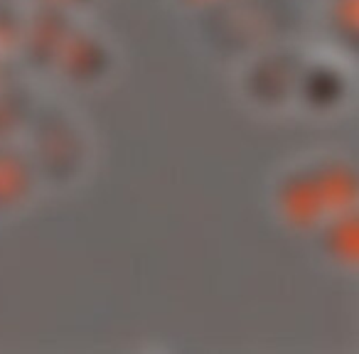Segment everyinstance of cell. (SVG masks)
Segmentation results:
<instances>
[{
  "label": "cell",
  "instance_id": "14",
  "mask_svg": "<svg viewBox=\"0 0 359 354\" xmlns=\"http://www.w3.org/2000/svg\"><path fill=\"white\" fill-rule=\"evenodd\" d=\"M8 84V67L0 62V86H6Z\"/></svg>",
  "mask_w": 359,
  "mask_h": 354
},
{
  "label": "cell",
  "instance_id": "10",
  "mask_svg": "<svg viewBox=\"0 0 359 354\" xmlns=\"http://www.w3.org/2000/svg\"><path fill=\"white\" fill-rule=\"evenodd\" d=\"M27 96L13 86H0V140L11 138L27 118Z\"/></svg>",
  "mask_w": 359,
  "mask_h": 354
},
{
  "label": "cell",
  "instance_id": "8",
  "mask_svg": "<svg viewBox=\"0 0 359 354\" xmlns=\"http://www.w3.org/2000/svg\"><path fill=\"white\" fill-rule=\"evenodd\" d=\"M325 246L339 261L357 264L359 256V226L354 215H339L325 231Z\"/></svg>",
  "mask_w": 359,
  "mask_h": 354
},
{
  "label": "cell",
  "instance_id": "9",
  "mask_svg": "<svg viewBox=\"0 0 359 354\" xmlns=\"http://www.w3.org/2000/svg\"><path fill=\"white\" fill-rule=\"evenodd\" d=\"M342 96V79L339 74H334L332 69H313L305 76V99L310 101V106H332Z\"/></svg>",
  "mask_w": 359,
  "mask_h": 354
},
{
  "label": "cell",
  "instance_id": "3",
  "mask_svg": "<svg viewBox=\"0 0 359 354\" xmlns=\"http://www.w3.org/2000/svg\"><path fill=\"white\" fill-rule=\"evenodd\" d=\"M278 205L285 219L293 226H300V229L318 224L327 215V207H325L323 195H320L318 177H315L313 168L290 175L288 180L280 185Z\"/></svg>",
  "mask_w": 359,
  "mask_h": 354
},
{
  "label": "cell",
  "instance_id": "11",
  "mask_svg": "<svg viewBox=\"0 0 359 354\" xmlns=\"http://www.w3.org/2000/svg\"><path fill=\"white\" fill-rule=\"evenodd\" d=\"M359 3L357 0H337L332 8V25L337 30L339 37L349 42L354 47L357 42V30H359Z\"/></svg>",
  "mask_w": 359,
  "mask_h": 354
},
{
  "label": "cell",
  "instance_id": "5",
  "mask_svg": "<svg viewBox=\"0 0 359 354\" xmlns=\"http://www.w3.org/2000/svg\"><path fill=\"white\" fill-rule=\"evenodd\" d=\"M315 177H318V187L323 202L327 207V215H342L344 210L354 205L357 200V175L349 165L344 163H323L315 165Z\"/></svg>",
  "mask_w": 359,
  "mask_h": 354
},
{
  "label": "cell",
  "instance_id": "4",
  "mask_svg": "<svg viewBox=\"0 0 359 354\" xmlns=\"http://www.w3.org/2000/svg\"><path fill=\"white\" fill-rule=\"evenodd\" d=\"M55 67L72 84H94L109 69V52L96 37L72 30Z\"/></svg>",
  "mask_w": 359,
  "mask_h": 354
},
{
  "label": "cell",
  "instance_id": "13",
  "mask_svg": "<svg viewBox=\"0 0 359 354\" xmlns=\"http://www.w3.org/2000/svg\"><path fill=\"white\" fill-rule=\"evenodd\" d=\"M47 6H57V8H69V6H84L86 0H42Z\"/></svg>",
  "mask_w": 359,
  "mask_h": 354
},
{
  "label": "cell",
  "instance_id": "2",
  "mask_svg": "<svg viewBox=\"0 0 359 354\" xmlns=\"http://www.w3.org/2000/svg\"><path fill=\"white\" fill-rule=\"evenodd\" d=\"M72 35V25L67 20V15L62 13V8L57 6H42L40 11L32 15L30 27L25 30V42L27 57L37 69H50L57 64L65 42Z\"/></svg>",
  "mask_w": 359,
  "mask_h": 354
},
{
  "label": "cell",
  "instance_id": "6",
  "mask_svg": "<svg viewBox=\"0 0 359 354\" xmlns=\"http://www.w3.org/2000/svg\"><path fill=\"white\" fill-rule=\"evenodd\" d=\"M32 190L30 160L15 148H0V212L20 205Z\"/></svg>",
  "mask_w": 359,
  "mask_h": 354
},
{
  "label": "cell",
  "instance_id": "12",
  "mask_svg": "<svg viewBox=\"0 0 359 354\" xmlns=\"http://www.w3.org/2000/svg\"><path fill=\"white\" fill-rule=\"evenodd\" d=\"M22 37H25V27L22 20L11 11L8 6H0V52H11L20 47Z\"/></svg>",
  "mask_w": 359,
  "mask_h": 354
},
{
  "label": "cell",
  "instance_id": "1",
  "mask_svg": "<svg viewBox=\"0 0 359 354\" xmlns=\"http://www.w3.org/2000/svg\"><path fill=\"white\" fill-rule=\"evenodd\" d=\"M35 153L52 180L65 182L79 170L84 148L76 128L62 114H45L35 130Z\"/></svg>",
  "mask_w": 359,
  "mask_h": 354
},
{
  "label": "cell",
  "instance_id": "7",
  "mask_svg": "<svg viewBox=\"0 0 359 354\" xmlns=\"http://www.w3.org/2000/svg\"><path fill=\"white\" fill-rule=\"evenodd\" d=\"M295 79V67L288 57H271L254 69L249 79L251 94L264 104H278L288 96Z\"/></svg>",
  "mask_w": 359,
  "mask_h": 354
}]
</instances>
